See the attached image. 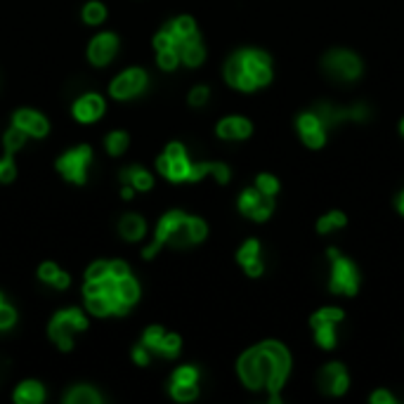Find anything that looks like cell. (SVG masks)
Wrapping results in <instances>:
<instances>
[{
  "label": "cell",
  "instance_id": "obj_4",
  "mask_svg": "<svg viewBox=\"0 0 404 404\" xmlns=\"http://www.w3.org/2000/svg\"><path fill=\"white\" fill-rule=\"evenodd\" d=\"M85 326H88V322L78 310H64L50 324V336H52V340H57L62 350H71V336L76 331H83Z\"/></svg>",
  "mask_w": 404,
  "mask_h": 404
},
{
  "label": "cell",
  "instance_id": "obj_49",
  "mask_svg": "<svg viewBox=\"0 0 404 404\" xmlns=\"http://www.w3.org/2000/svg\"><path fill=\"white\" fill-rule=\"evenodd\" d=\"M400 133L404 135V119H402V123H400Z\"/></svg>",
  "mask_w": 404,
  "mask_h": 404
},
{
  "label": "cell",
  "instance_id": "obj_50",
  "mask_svg": "<svg viewBox=\"0 0 404 404\" xmlns=\"http://www.w3.org/2000/svg\"><path fill=\"white\" fill-rule=\"evenodd\" d=\"M0 303H3V296H0Z\"/></svg>",
  "mask_w": 404,
  "mask_h": 404
},
{
  "label": "cell",
  "instance_id": "obj_1",
  "mask_svg": "<svg viewBox=\"0 0 404 404\" xmlns=\"http://www.w3.org/2000/svg\"><path fill=\"white\" fill-rule=\"evenodd\" d=\"M291 357L282 343H263L248 350L239 359V376L251 390L267 388L272 395V404H279V390L289 374Z\"/></svg>",
  "mask_w": 404,
  "mask_h": 404
},
{
  "label": "cell",
  "instance_id": "obj_11",
  "mask_svg": "<svg viewBox=\"0 0 404 404\" xmlns=\"http://www.w3.org/2000/svg\"><path fill=\"white\" fill-rule=\"evenodd\" d=\"M298 130L303 135V142L312 149H319L326 142V130L317 119L315 111H305V114L298 116Z\"/></svg>",
  "mask_w": 404,
  "mask_h": 404
},
{
  "label": "cell",
  "instance_id": "obj_25",
  "mask_svg": "<svg viewBox=\"0 0 404 404\" xmlns=\"http://www.w3.org/2000/svg\"><path fill=\"white\" fill-rule=\"evenodd\" d=\"M66 404H97L102 402V397H99L95 390L88 388V385H80V388H73L69 395L64 397Z\"/></svg>",
  "mask_w": 404,
  "mask_h": 404
},
{
  "label": "cell",
  "instance_id": "obj_18",
  "mask_svg": "<svg viewBox=\"0 0 404 404\" xmlns=\"http://www.w3.org/2000/svg\"><path fill=\"white\" fill-rule=\"evenodd\" d=\"M114 296H116V301L121 303V305H133L135 301H138V296H140V286L138 282H135L133 277H123L116 282V289H114Z\"/></svg>",
  "mask_w": 404,
  "mask_h": 404
},
{
  "label": "cell",
  "instance_id": "obj_2",
  "mask_svg": "<svg viewBox=\"0 0 404 404\" xmlns=\"http://www.w3.org/2000/svg\"><path fill=\"white\" fill-rule=\"evenodd\" d=\"M225 78L237 90H256L260 85H267L272 78L270 57L260 50H241L227 62Z\"/></svg>",
  "mask_w": 404,
  "mask_h": 404
},
{
  "label": "cell",
  "instance_id": "obj_6",
  "mask_svg": "<svg viewBox=\"0 0 404 404\" xmlns=\"http://www.w3.org/2000/svg\"><path fill=\"white\" fill-rule=\"evenodd\" d=\"M312 111L317 114V119H319L322 126H324V130L338 126V123H343V121L362 123V121L369 119V109H366V104H357V107H352V109H338V107H331V104L322 102V104H317Z\"/></svg>",
  "mask_w": 404,
  "mask_h": 404
},
{
  "label": "cell",
  "instance_id": "obj_22",
  "mask_svg": "<svg viewBox=\"0 0 404 404\" xmlns=\"http://www.w3.org/2000/svg\"><path fill=\"white\" fill-rule=\"evenodd\" d=\"M41 279L52 286H57V289H66V286H69V275L62 272L59 267L52 263H45L41 267Z\"/></svg>",
  "mask_w": 404,
  "mask_h": 404
},
{
  "label": "cell",
  "instance_id": "obj_10",
  "mask_svg": "<svg viewBox=\"0 0 404 404\" xmlns=\"http://www.w3.org/2000/svg\"><path fill=\"white\" fill-rule=\"evenodd\" d=\"M145 85H147L145 71H142V69H130L126 73H121V76L116 78L114 83H111L109 92L114 97H119V99H128V97L138 95V92L145 88Z\"/></svg>",
  "mask_w": 404,
  "mask_h": 404
},
{
  "label": "cell",
  "instance_id": "obj_14",
  "mask_svg": "<svg viewBox=\"0 0 404 404\" xmlns=\"http://www.w3.org/2000/svg\"><path fill=\"white\" fill-rule=\"evenodd\" d=\"M15 126L22 128L27 135H36V138H43V135H48V121L43 119L41 114H36V111H17L15 114Z\"/></svg>",
  "mask_w": 404,
  "mask_h": 404
},
{
  "label": "cell",
  "instance_id": "obj_39",
  "mask_svg": "<svg viewBox=\"0 0 404 404\" xmlns=\"http://www.w3.org/2000/svg\"><path fill=\"white\" fill-rule=\"evenodd\" d=\"M109 279V263H95L88 270V282H104Z\"/></svg>",
  "mask_w": 404,
  "mask_h": 404
},
{
  "label": "cell",
  "instance_id": "obj_19",
  "mask_svg": "<svg viewBox=\"0 0 404 404\" xmlns=\"http://www.w3.org/2000/svg\"><path fill=\"white\" fill-rule=\"evenodd\" d=\"M203 45H201V41H199V36H194V38H189V41H185V43H180V59L185 62V64H189V66H199L203 62Z\"/></svg>",
  "mask_w": 404,
  "mask_h": 404
},
{
  "label": "cell",
  "instance_id": "obj_13",
  "mask_svg": "<svg viewBox=\"0 0 404 404\" xmlns=\"http://www.w3.org/2000/svg\"><path fill=\"white\" fill-rule=\"evenodd\" d=\"M116 45H119V41H116L114 34L97 36V38L90 43V50H88L90 62H92V64H97V66L107 64V62L116 55Z\"/></svg>",
  "mask_w": 404,
  "mask_h": 404
},
{
  "label": "cell",
  "instance_id": "obj_27",
  "mask_svg": "<svg viewBox=\"0 0 404 404\" xmlns=\"http://www.w3.org/2000/svg\"><path fill=\"white\" fill-rule=\"evenodd\" d=\"M121 175L126 182H133V187H138L142 192L152 187V175H149L147 171H142V168H128V171H123Z\"/></svg>",
  "mask_w": 404,
  "mask_h": 404
},
{
  "label": "cell",
  "instance_id": "obj_15",
  "mask_svg": "<svg viewBox=\"0 0 404 404\" xmlns=\"http://www.w3.org/2000/svg\"><path fill=\"white\" fill-rule=\"evenodd\" d=\"M73 114H76L78 121L83 123H90V121H97L99 116L104 114V102L99 95H85L80 97L76 102V107H73Z\"/></svg>",
  "mask_w": 404,
  "mask_h": 404
},
{
  "label": "cell",
  "instance_id": "obj_20",
  "mask_svg": "<svg viewBox=\"0 0 404 404\" xmlns=\"http://www.w3.org/2000/svg\"><path fill=\"white\" fill-rule=\"evenodd\" d=\"M312 329H315V338L324 350H331L336 345V322H312Z\"/></svg>",
  "mask_w": 404,
  "mask_h": 404
},
{
  "label": "cell",
  "instance_id": "obj_12",
  "mask_svg": "<svg viewBox=\"0 0 404 404\" xmlns=\"http://www.w3.org/2000/svg\"><path fill=\"white\" fill-rule=\"evenodd\" d=\"M347 374H345V366L333 362L326 364L324 369L319 371V385L326 395H343L347 390Z\"/></svg>",
  "mask_w": 404,
  "mask_h": 404
},
{
  "label": "cell",
  "instance_id": "obj_40",
  "mask_svg": "<svg viewBox=\"0 0 404 404\" xmlns=\"http://www.w3.org/2000/svg\"><path fill=\"white\" fill-rule=\"evenodd\" d=\"M189 234H192V241H201L206 237V225H203V220H199V217H189Z\"/></svg>",
  "mask_w": 404,
  "mask_h": 404
},
{
  "label": "cell",
  "instance_id": "obj_32",
  "mask_svg": "<svg viewBox=\"0 0 404 404\" xmlns=\"http://www.w3.org/2000/svg\"><path fill=\"white\" fill-rule=\"evenodd\" d=\"M178 59H180V50L171 48V50H159V64L161 69H175L178 66Z\"/></svg>",
  "mask_w": 404,
  "mask_h": 404
},
{
  "label": "cell",
  "instance_id": "obj_5",
  "mask_svg": "<svg viewBox=\"0 0 404 404\" xmlns=\"http://www.w3.org/2000/svg\"><path fill=\"white\" fill-rule=\"evenodd\" d=\"M324 69L336 80H355L362 73V62L347 50H333L324 57Z\"/></svg>",
  "mask_w": 404,
  "mask_h": 404
},
{
  "label": "cell",
  "instance_id": "obj_37",
  "mask_svg": "<svg viewBox=\"0 0 404 404\" xmlns=\"http://www.w3.org/2000/svg\"><path fill=\"white\" fill-rule=\"evenodd\" d=\"M340 322L343 319V310H338V308H324V310H319L317 315H312V319H310V324L312 322Z\"/></svg>",
  "mask_w": 404,
  "mask_h": 404
},
{
  "label": "cell",
  "instance_id": "obj_30",
  "mask_svg": "<svg viewBox=\"0 0 404 404\" xmlns=\"http://www.w3.org/2000/svg\"><path fill=\"white\" fill-rule=\"evenodd\" d=\"M171 393H173V397H175L178 402H189V400H194L199 390H196V383H192V385H185V383H173Z\"/></svg>",
  "mask_w": 404,
  "mask_h": 404
},
{
  "label": "cell",
  "instance_id": "obj_29",
  "mask_svg": "<svg viewBox=\"0 0 404 404\" xmlns=\"http://www.w3.org/2000/svg\"><path fill=\"white\" fill-rule=\"evenodd\" d=\"M338 227H345V215L340 213V210L326 213L319 222H317V232H319V234H326V232H331V229H338Z\"/></svg>",
  "mask_w": 404,
  "mask_h": 404
},
{
  "label": "cell",
  "instance_id": "obj_17",
  "mask_svg": "<svg viewBox=\"0 0 404 404\" xmlns=\"http://www.w3.org/2000/svg\"><path fill=\"white\" fill-rule=\"evenodd\" d=\"M217 135L225 140H244L251 135V123H248L246 119H241V116H232V119L220 121V126H217Z\"/></svg>",
  "mask_w": 404,
  "mask_h": 404
},
{
  "label": "cell",
  "instance_id": "obj_43",
  "mask_svg": "<svg viewBox=\"0 0 404 404\" xmlns=\"http://www.w3.org/2000/svg\"><path fill=\"white\" fill-rule=\"evenodd\" d=\"M15 178V164H12V159H3L0 161V180L3 182H10V180Z\"/></svg>",
  "mask_w": 404,
  "mask_h": 404
},
{
  "label": "cell",
  "instance_id": "obj_38",
  "mask_svg": "<svg viewBox=\"0 0 404 404\" xmlns=\"http://www.w3.org/2000/svg\"><path fill=\"white\" fill-rule=\"evenodd\" d=\"M256 187L263 192V194H267V196H275L277 194V189H279V182H277V178H272V175H260L258 178V185Z\"/></svg>",
  "mask_w": 404,
  "mask_h": 404
},
{
  "label": "cell",
  "instance_id": "obj_28",
  "mask_svg": "<svg viewBox=\"0 0 404 404\" xmlns=\"http://www.w3.org/2000/svg\"><path fill=\"white\" fill-rule=\"evenodd\" d=\"M152 352H159V355H164V357H175L180 352V338H178V336H166L164 333L159 338V343L154 345Z\"/></svg>",
  "mask_w": 404,
  "mask_h": 404
},
{
  "label": "cell",
  "instance_id": "obj_7",
  "mask_svg": "<svg viewBox=\"0 0 404 404\" xmlns=\"http://www.w3.org/2000/svg\"><path fill=\"white\" fill-rule=\"evenodd\" d=\"M189 168H192V164L187 161V154H185L182 145H168L166 154L159 159V171L164 173L168 180H173V182L187 180Z\"/></svg>",
  "mask_w": 404,
  "mask_h": 404
},
{
  "label": "cell",
  "instance_id": "obj_8",
  "mask_svg": "<svg viewBox=\"0 0 404 404\" xmlns=\"http://www.w3.org/2000/svg\"><path fill=\"white\" fill-rule=\"evenodd\" d=\"M272 208H275V199L263 194L258 187L256 189H246L244 194L239 199V210L248 217H253V220L263 222L270 217Z\"/></svg>",
  "mask_w": 404,
  "mask_h": 404
},
{
  "label": "cell",
  "instance_id": "obj_21",
  "mask_svg": "<svg viewBox=\"0 0 404 404\" xmlns=\"http://www.w3.org/2000/svg\"><path fill=\"white\" fill-rule=\"evenodd\" d=\"M43 397H45V393H43L41 383H34V381L22 383L15 393V400L20 404H38L43 402Z\"/></svg>",
  "mask_w": 404,
  "mask_h": 404
},
{
  "label": "cell",
  "instance_id": "obj_35",
  "mask_svg": "<svg viewBox=\"0 0 404 404\" xmlns=\"http://www.w3.org/2000/svg\"><path fill=\"white\" fill-rule=\"evenodd\" d=\"M196 378H199V371L194 369V366H180V369L175 371V376H173V383L192 385V383H196Z\"/></svg>",
  "mask_w": 404,
  "mask_h": 404
},
{
  "label": "cell",
  "instance_id": "obj_26",
  "mask_svg": "<svg viewBox=\"0 0 404 404\" xmlns=\"http://www.w3.org/2000/svg\"><path fill=\"white\" fill-rule=\"evenodd\" d=\"M85 301H88V310L92 315H109L111 312V298L107 291H102V294H92V296H85Z\"/></svg>",
  "mask_w": 404,
  "mask_h": 404
},
{
  "label": "cell",
  "instance_id": "obj_41",
  "mask_svg": "<svg viewBox=\"0 0 404 404\" xmlns=\"http://www.w3.org/2000/svg\"><path fill=\"white\" fill-rule=\"evenodd\" d=\"M12 324H15V310L0 303V329H10Z\"/></svg>",
  "mask_w": 404,
  "mask_h": 404
},
{
  "label": "cell",
  "instance_id": "obj_44",
  "mask_svg": "<svg viewBox=\"0 0 404 404\" xmlns=\"http://www.w3.org/2000/svg\"><path fill=\"white\" fill-rule=\"evenodd\" d=\"M206 99H208V88H203V85H201V88H194V90H192V95H189V102L194 104V107H201Z\"/></svg>",
  "mask_w": 404,
  "mask_h": 404
},
{
  "label": "cell",
  "instance_id": "obj_31",
  "mask_svg": "<svg viewBox=\"0 0 404 404\" xmlns=\"http://www.w3.org/2000/svg\"><path fill=\"white\" fill-rule=\"evenodd\" d=\"M24 140H27V133H24L22 128L15 126L12 130H8V133H5V149H8L10 154L17 152V149L24 145Z\"/></svg>",
  "mask_w": 404,
  "mask_h": 404
},
{
  "label": "cell",
  "instance_id": "obj_48",
  "mask_svg": "<svg viewBox=\"0 0 404 404\" xmlns=\"http://www.w3.org/2000/svg\"><path fill=\"white\" fill-rule=\"evenodd\" d=\"M130 196H133V189L126 187V189H123V199H130Z\"/></svg>",
  "mask_w": 404,
  "mask_h": 404
},
{
  "label": "cell",
  "instance_id": "obj_24",
  "mask_svg": "<svg viewBox=\"0 0 404 404\" xmlns=\"http://www.w3.org/2000/svg\"><path fill=\"white\" fill-rule=\"evenodd\" d=\"M168 29L173 31V36H175L180 43H185V41H189V38H194V36H199L196 27H194V20H192V17H180V20L173 22Z\"/></svg>",
  "mask_w": 404,
  "mask_h": 404
},
{
  "label": "cell",
  "instance_id": "obj_23",
  "mask_svg": "<svg viewBox=\"0 0 404 404\" xmlns=\"http://www.w3.org/2000/svg\"><path fill=\"white\" fill-rule=\"evenodd\" d=\"M121 234L126 237L128 241H135L145 234V220L140 215H126L121 220Z\"/></svg>",
  "mask_w": 404,
  "mask_h": 404
},
{
  "label": "cell",
  "instance_id": "obj_34",
  "mask_svg": "<svg viewBox=\"0 0 404 404\" xmlns=\"http://www.w3.org/2000/svg\"><path fill=\"white\" fill-rule=\"evenodd\" d=\"M107 17V10L102 8L99 3H90V5H85V10H83V20L88 22V24H99Z\"/></svg>",
  "mask_w": 404,
  "mask_h": 404
},
{
  "label": "cell",
  "instance_id": "obj_16",
  "mask_svg": "<svg viewBox=\"0 0 404 404\" xmlns=\"http://www.w3.org/2000/svg\"><path fill=\"white\" fill-rule=\"evenodd\" d=\"M239 263L246 267V272L251 277H260L263 275V263H260V244L256 239L246 241L239 251Z\"/></svg>",
  "mask_w": 404,
  "mask_h": 404
},
{
  "label": "cell",
  "instance_id": "obj_45",
  "mask_svg": "<svg viewBox=\"0 0 404 404\" xmlns=\"http://www.w3.org/2000/svg\"><path fill=\"white\" fill-rule=\"evenodd\" d=\"M395 402L397 400L388 393V390H376V393L371 395V404H395Z\"/></svg>",
  "mask_w": 404,
  "mask_h": 404
},
{
  "label": "cell",
  "instance_id": "obj_9",
  "mask_svg": "<svg viewBox=\"0 0 404 404\" xmlns=\"http://www.w3.org/2000/svg\"><path fill=\"white\" fill-rule=\"evenodd\" d=\"M90 164V147H78L71 149L69 154H64L57 161V168L62 171V175L71 182H85V168Z\"/></svg>",
  "mask_w": 404,
  "mask_h": 404
},
{
  "label": "cell",
  "instance_id": "obj_3",
  "mask_svg": "<svg viewBox=\"0 0 404 404\" xmlns=\"http://www.w3.org/2000/svg\"><path fill=\"white\" fill-rule=\"evenodd\" d=\"M329 258H331V263H333L331 291H333V294L355 296L357 289H359V272H357V267L352 265L347 258L340 256L336 248H329Z\"/></svg>",
  "mask_w": 404,
  "mask_h": 404
},
{
  "label": "cell",
  "instance_id": "obj_46",
  "mask_svg": "<svg viewBox=\"0 0 404 404\" xmlns=\"http://www.w3.org/2000/svg\"><path fill=\"white\" fill-rule=\"evenodd\" d=\"M133 357H135V362H138V364H147L149 362V347L145 343L138 345L133 350Z\"/></svg>",
  "mask_w": 404,
  "mask_h": 404
},
{
  "label": "cell",
  "instance_id": "obj_33",
  "mask_svg": "<svg viewBox=\"0 0 404 404\" xmlns=\"http://www.w3.org/2000/svg\"><path fill=\"white\" fill-rule=\"evenodd\" d=\"M128 147V135L126 133H111L107 138V149L109 154H123Z\"/></svg>",
  "mask_w": 404,
  "mask_h": 404
},
{
  "label": "cell",
  "instance_id": "obj_36",
  "mask_svg": "<svg viewBox=\"0 0 404 404\" xmlns=\"http://www.w3.org/2000/svg\"><path fill=\"white\" fill-rule=\"evenodd\" d=\"M157 48L159 50H171V48H175V50H180V41L173 36V31L171 29H166V31H161V34L157 36Z\"/></svg>",
  "mask_w": 404,
  "mask_h": 404
},
{
  "label": "cell",
  "instance_id": "obj_42",
  "mask_svg": "<svg viewBox=\"0 0 404 404\" xmlns=\"http://www.w3.org/2000/svg\"><path fill=\"white\" fill-rule=\"evenodd\" d=\"M109 277L114 279V282H119V279L128 277V265L121 263V260H116V263H109Z\"/></svg>",
  "mask_w": 404,
  "mask_h": 404
},
{
  "label": "cell",
  "instance_id": "obj_47",
  "mask_svg": "<svg viewBox=\"0 0 404 404\" xmlns=\"http://www.w3.org/2000/svg\"><path fill=\"white\" fill-rule=\"evenodd\" d=\"M397 208H400V213L404 215V192L400 194V199H397Z\"/></svg>",
  "mask_w": 404,
  "mask_h": 404
}]
</instances>
